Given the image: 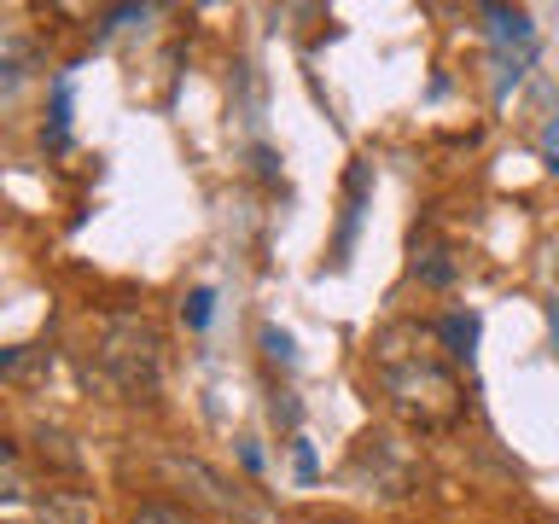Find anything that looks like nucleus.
Returning a JSON list of instances; mask_svg holds the SVG:
<instances>
[{
	"instance_id": "2",
	"label": "nucleus",
	"mask_w": 559,
	"mask_h": 524,
	"mask_svg": "<svg viewBox=\"0 0 559 524\" xmlns=\"http://www.w3.org/2000/svg\"><path fill=\"white\" fill-rule=\"evenodd\" d=\"M99 367L122 396H134V402L152 396L164 384V338H157V326L146 314H129V309L111 314L99 326Z\"/></svg>"
},
{
	"instance_id": "12",
	"label": "nucleus",
	"mask_w": 559,
	"mask_h": 524,
	"mask_svg": "<svg viewBox=\"0 0 559 524\" xmlns=\"http://www.w3.org/2000/svg\"><path fill=\"white\" fill-rule=\"evenodd\" d=\"M274 419H286V426H297V419H304V408H297V396H292V391H280V396H274Z\"/></svg>"
},
{
	"instance_id": "8",
	"label": "nucleus",
	"mask_w": 559,
	"mask_h": 524,
	"mask_svg": "<svg viewBox=\"0 0 559 524\" xmlns=\"http://www.w3.org/2000/svg\"><path fill=\"white\" fill-rule=\"evenodd\" d=\"M0 466H7V489H0V496H7V501H24V496H29V484H24V461H17V443H0Z\"/></svg>"
},
{
	"instance_id": "13",
	"label": "nucleus",
	"mask_w": 559,
	"mask_h": 524,
	"mask_svg": "<svg viewBox=\"0 0 559 524\" xmlns=\"http://www.w3.org/2000/svg\"><path fill=\"white\" fill-rule=\"evenodd\" d=\"M297 478H304V484L314 478V449L304 443V437H297Z\"/></svg>"
},
{
	"instance_id": "7",
	"label": "nucleus",
	"mask_w": 559,
	"mask_h": 524,
	"mask_svg": "<svg viewBox=\"0 0 559 524\" xmlns=\"http://www.w3.org/2000/svg\"><path fill=\"white\" fill-rule=\"evenodd\" d=\"M484 17H489V29H496V41H524V35H531V17H524V12L489 7Z\"/></svg>"
},
{
	"instance_id": "4",
	"label": "nucleus",
	"mask_w": 559,
	"mask_h": 524,
	"mask_svg": "<svg viewBox=\"0 0 559 524\" xmlns=\"http://www.w3.org/2000/svg\"><path fill=\"white\" fill-rule=\"evenodd\" d=\"M454 274H461V262H454V251L443 239H414V279L426 291H449Z\"/></svg>"
},
{
	"instance_id": "6",
	"label": "nucleus",
	"mask_w": 559,
	"mask_h": 524,
	"mask_svg": "<svg viewBox=\"0 0 559 524\" xmlns=\"http://www.w3.org/2000/svg\"><path fill=\"white\" fill-rule=\"evenodd\" d=\"M472 344H478V314L472 309H454L443 321V349L454 361H472Z\"/></svg>"
},
{
	"instance_id": "14",
	"label": "nucleus",
	"mask_w": 559,
	"mask_h": 524,
	"mask_svg": "<svg viewBox=\"0 0 559 524\" xmlns=\"http://www.w3.org/2000/svg\"><path fill=\"white\" fill-rule=\"evenodd\" d=\"M239 461H245V472H262V449L257 443H239Z\"/></svg>"
},
{
	"instance_id": "5",
	"label": "nucleus",
	"mask_w": 559,
	"mask_h": 524,
	"mask_svg": "<svg viewBox=\"0 0 559 524\" xmlns=\"http://www.w3.org/2000/svg\"><path fill=\"white\" fill-rule=\"evenodd\" d=\"M35 519H41V524H87V519H94V507H87L82 496H70V489H47V496L35 501Z\"/></svg>"
},
{
	"instance_id": "9",
	"label": "nucleus",
	"mask_w": 559,
	"mask_h": 524,
	"mask_svg": "<svg viewBox=\"0 0 559 524\" xmlns=\"http://www.w3.org/2000/svg\"><path fill=\"white\" fill-rule=\"evenodd\" d=\"M262 356H269L274 367H292V361H297V344H292V332H280V326H262Z\"/></svg>"
},
{
	"instance_id": "1",
	"label": "nucleus",
	"mask_w": 559,
	"mask_h": 524,
	"mask_svg": "<svg viewBox=\"0 0 559 524\" xmlns=\"http://www.w3.org/2000/svg\"><path fill=\"white\" fill-rule=\"evenodd\" d=\"M379 373H384L391 402L408 419H419V426H443L461 408V391H454L449 367L437 356H426V349H396V332L379 338Z\"/></svg>"
},
{
	"instance_id": "3",
	"label": "nucleus",
	"mask_w": 559,
	"mask_h": 524,
	"mask_svg": "<svg viewBox=\"0 0 559 524\" xmlns=\"http://www.w3.org/2000/svg\"><path fill=\"white\" fill-rule=\"evenodd\" d=\"M164 472H169V478L187 489L192 501H204L210 513H222V519H257L251 507H245V496H239V489L227 484L222 472H210V466L199 461V454H169V461H164Z\"/></svg>"
},
{
	"instance_id": "11",
	"label": "nucleus",
	"mask_w": 559,
	"mask_h": 524,
	"mask_svg": "<svg viewBox=\"0 0 559 524\" xmlns=\"http://www.w3.org/2000/svg\"><path fill=\"white\" fill-rule=\"evenodd\" d=\"M134 524H187V513H181V507H169V501H146L134 513Z\"/></svg>"
},
{
	"instance_id": "10",
	"label": "nucleus",
	"mask_w": 559,
	"mask_h": 524,
	"mask_svg": "<svg viewBox=\"0 0 559 524\" xmlns=\"http://www.w3.org/2000/svg\"><path fill=\"white\" fill-rule=\"evenodd\" d=\"M210 303H216V291H210V286H199V291H187V303H181V314H187V326H192V332H204V326H210Z\"/></svg>"
}]
</instances>
